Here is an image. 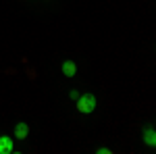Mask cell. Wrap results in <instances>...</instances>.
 Listing matches in <instances>:
<instances>
[{
    "label": "cell",
    "mask_w": 156,
    "mask_h": 154,
    "mask_svg": "<svg viewBox=\"0 0 156 154\" xmlns=\"http://www.w3.org/2000/svg\"><path fill=\"white\" fill-rule=\"evenodd\" d=\"M27 135H29L27 123H17V125H15V138H17V140H27Z\"/></svg>",
    "instance_id": "cell-4"
},
{
    "label": "cell",
    "mask_w": 156,
    "mask_h": 154,
    "mask_svg": "<svg viewBox=\"0 0 156 154\" xmlns=\"http://www.w3.org/2000/svg\"><path fill=\"white\" fill-rule=\"evenodd\" d=\"M60 71L65 73L67 77H73V75L77 73V65H75L73 60H62V63H60Z\"/></svg>",
    "instance_id": "cell-3"
},
{
    "label": "cell",
    "mask_w": 156,
    "mask_h": 154,
    "mask_svg": "<svg viewBox=\"0 0 156 154\" xmlns=\"http://www.w3.org/2000/svg\"><path fill=\"white\" fill-rule=\"evenodd\" d=\"M108 152H110L108 148H98V154H108Z\"/></svg>",
    "instance_id": "cell-6"
},
{
    "label": "cell",
    "mask_w": 156,
    "mask_h": 154,
    "mask_svg": "<svg viewBox=\"0 0 156 154\" xmlns=\"http://www.w3.org/2000/svg\"><path fill=\"white\" fill-rule=\"evenodd\" d=\"M94 108H96V98H94V94H83V96L77 98V110L81 115L94 113Z\"/></svg>",
    "instance_id": "cell-1"
},
{
    "label": "cell",
    "mask_w": 156,
    "mask_h": 154,
    "mask_svg": "<svg viewBox=\"0 0 156 154\" xmlns=\"http://www.w3.org/2000/svg\"><path fill=\"white\" fill-rule=\"evenodd\" d=\"M15 150V144L9 135H0V154H11Z\"/></svg>",
    "instance_id": "cell-2"
},
{
    "label": "cell",
    "mask_w": 156,
    "mask_h": 154,
    "mask_svg": "<svg viewBox=\"0 0 156 154\" xmlns=\"http://www.w3.org/2000/svg\"><path fill=\"white\" fill-rule=\"evenodd\" d=\"M144 138H146V144H148V146H154V144H156V140H154V129H152V127H148V129L144 131Z\"/></svg>",
    "instance_id": "cell-5"
}]
</instances>
